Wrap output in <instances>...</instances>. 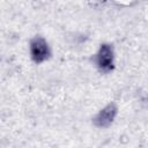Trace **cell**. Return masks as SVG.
<instances>
[{"mask_svg": "<svg viewBox=\"0 0 148 148\" xmlns=\"http://www.w3.org/2000/svg\"><path fill=\"white\" fill-rule=\"evenodd\" d=\"M29 51L32 61L36 64H42L51 57V49L46 39L39 36H36L32 39H30Z\"/></svg>", "mask_w": 148, "mask_h": 148, "instance_id": "cell-2", "label": "cell"}, {"mask_svg": "<svg viewBox=\"0 0 148 148\" xmlns=\"http://www.w3.org/2000/svg\"><path fill=\"white\" fill-rule=\"evenodd\" d=\"M117 112H118L117 105L114 103H109L96 113V116L92 118V124L99 128L109 127L113 123L117 116Z\"/></svg>", "mask_w": 148, "mask_h": 148, "instance_id": "cell-3", "label": "cell"}, {"mask_svg": "<svg viewBox=\"0 0 148 148\" xmlns=\"http://www.w3.org/2000/svg\"><path fill=\"white\" fill-rule=\"evenodd\" d=\"M92 62L101 73H110L114 68V51L112 45L102 44L92 58Z\"/></svg>", "mask_w": 148, "mask_h": 148, "instance_id": "cell-1", "label": "cell"}]
</instances>
